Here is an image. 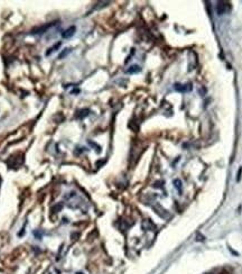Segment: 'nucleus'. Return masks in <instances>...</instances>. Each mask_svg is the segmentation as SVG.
I'll return each mask as SVG.
<instances>
[{"mask_svg": "<svg viewBox=\"0 0 242 274\" xmlns=\"http://www.w3.org/2000/svg\"><path fill=\"white\" fill-rule=\"evenodd\" d=\"M153 209L157 212L160 217H163V218H168L169 217V214H168V211L166 209H164L163 207H161L160 205H158V203H156L155 206H153Z\"/></svg>", "mask_w": 242, "mask_h": 274, "instance_id": "f257e3e1", "label": "nucleus"}, {"mask_svg": "<svg viewBox=\"0 0 242 274\" xmlns=\"http://www.w3.org/2000/svg\"><path fill=\"white\" fill-rule=\"evenodd\" d=\"M175 90L179 91V92H187V91L192 90V84L191 83H187V84H179V83H176L174 86Z\"/></svg>", "mask_w": 242, "mask_h": 274, "instance_id": "f03ea898", "label": "nucleus"}, {"mask_svg": "<svg viewBox=\"0 0 242 274\" xmlns=\"http://www.w3.org/2000/svg\"><path fill=\"white\" fill-rule=\"evenodd\" d=\"M141 227H142V229H145V230H154V229L156 228V226H155V224H154L151 220L147 219V220H144V221H142Z\"/></svg>", "mask_w": 242, "mask_h": 274, "instance_id": "7ed1b4c3", "label": "nucleus"}, {"mask_svg": "<svg viewBox=\"0 0 242 274\" xmlns=\"http://www.w3.org/2000/svg\"><path fill=\"white\" fill-rule=\"evenodd\" d=\"M74 33H75V27L72 26L68 29L65 30L63 34H62V36H63V38H70V37H72L73 35H74Z\"/></svg>", "mask_w": 242, "mask_h": 274, "instance_id": "20e7f679", "label": "nucleus"}, {"mask_svg": "<svg viewBox=\"0 0 242 274\" xmlns=\"http://www.w3.org/2000/svg\"><path fill=\"white\" fill-rule=\"evenodd\" d=\"M225 2H223V1H219L217 4V13L219 14V15H223V14L225 13Z\"/></svg>", "mask_w": 242, "mask_h": 274, "instance_id": "39448f33", "label": "nucleus"}, {"mask_svg": "<svg viewBox=\"0 0 242 274\" xmlns=\"http://www.w3.org/2000/svg\"><path fill=\"white\" fill-rule=\"evenodd\" d=\"M174 185H175V188H176V190H177L179 193H182V191H183L182 181L179 180V179H176V180H174Z\"/></svg>", "mask_w": 242, "mask_h": 274, "instance_id": "423d86ee", "label": "nucleus"}, {"mask_svg": "<svg viewBox=\"0 0 242 274\" xmlns=\"http://www.w3.org/2000/svg\"><path fill=\"white\" fill-rule=\"evenodd\" d=\"M140 72V68L138 66V65H132V66H130V68L127 70V73H138Z\"/></svg>", "mask_w": 242, "mask_h": 274, "instance_id": "0eeeda50", "label": "nucleus"}, {"mask_svg": "<svg viewBox=\"0 0 242 274\" xmlns=\"http://www.w3.org/2000/svg\"><path fill=\"white\" fill-rule=\"evenodd\" d=\"M80 114H81V115H79V117H80V118H84L85 116L89 115V110H88V109H84V110H81Z\"/></svg>", "mask_w": 242, "mask_h": 274, "instance_id": "6e6552de", "label": "nucleus"}, {"mask_svg": "<svg viewBox=\"0 0 242 274\" xmlns=\"http://www.w3.org/2000/svg\"><path fill=\"white\" fill-rule=\"evenodd\" d=\"M241 173H242V167H240L239 169V172H238V176H237V181H240V179H241Z\"/></svg>", "mask_w": 242, "mask_h": 274, "instance_id": "1a4fd4ad", "label": "nucleus"}, {"mask_svg": "<svg viewBox=\"0 0 242 274\" xmlns=\"http://www.w3.org/2000/svg\"><path fill=\"white\" fill-rule=\"evenodd\" d=\"M77 274H82V273H77Z\"/></svg>", "mask_w": 242, "mask_h": 274, "instance_id": "9d476101", "label": "nucleus"}]
</instances>
